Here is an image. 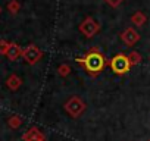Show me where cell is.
Wrapping results in <instances>:
<instances>
[{
    "instance_id": "obj_6",
    "label": "cell",
    "mask_w": 150,
    "mask_h": 141,
    "mask_svg": "<svg viewBox=\"0 0 150 141\" xmlns=\"http://www.w3.org/2000/svg\"><path fill=\"white\" fill-rule=\"evenodd\" d=\"M24 57L27 59V62L35 63V62L41 57V53H40V50H38L35 46H28V47L24 50Z\"/></svg>"
},
{
    "instance_id": "obj_2",
    "label": "cell",
    "mask_w": 150,
    "mask_h": 141,
    "mask_svg": "<svg viewBox=\"0 0 150 141\" xmlns=\"http://www.w3.org/2000/svg\"><path fill=\"white\" fill-rule=\"evenodd\" d=\"M83 62H84L86 68L88 70H91V72L93 70L97 72V70H100L103 68V65H105V60H103V57L99 53H90L86 59H83Z\"/></svg>"
},
{
    "instance_id": "obj_3",
    "label": "cell",
    "mask_w": 150,
    "mask_h": 141,
    "mask_svg": "<svg viewBox=\"0 0 150 141\" xmlns=\"http://www.w3.org/2000/svg\"><path fill=\"white\" fill-rule=\"evenodd\" d=\"M110 65H112V69L115 70L116 74H124V72H127L128 68H129V60H128V57L119 54V56L113 57Z\"/></svg>"
},
{
    "instance_id": "obj_1",
    "label": "cell",
    "mask_w": 150,
    "mask_h": 141,
    "mask_svg": "<svg viewBox=\"0 0 150 141\" xmlns=\"http://www.w3.org/2000/svg\"><path fill=\"white\" fill-rule=\"evenodd\" d=\"M65 110L72 116V118H78L84 110H86V103L78 99V97H72L65 103Z\"/></svg>"
},
{
    "instance_id": "obj_10",
    "label": "cell",
    "mask_w": 150,
    "mask_h": 141,
    "mask_svg": "<svg viewBox=\"0 0 150 141\" xmlns=\"http://www.w3.org/2000/svg\"><path fill=\"white\" fill-rule=\"evenodd\" d=\"M128 60H129V65H138L141 62V56L137 53V51H132L129 56H128Z\"/></svg>"
},
{
    "instance_id": "obj_13",
    "label": "cell",
    "mask_w": 150,
    "mask_h": 141,
    "mask_svg": "<svg viewBox=\"0 0 150 141\" xmlns=\"http://www.w3.org/2000/svg\"><path fill=\"white\" fill-rule=\"evenodd\" d=\"M106 2L110 5V6H113V8H116L118 5H121V2L122 0H106Z\"/></svg>"
},
{
    "instance_id": "obj_12",
    "label": "cell",
    "mask_w": 150,
    "mask_h": 141,
    "mask_svg": "<svg viewBox=\"0 0 150 141\" xmlns=\"http://www.w3.org/2000/svg\"><path fill=\"white\" fill-rule=\"evenodd\" d=\"M8 84H9L11 88H18L19 84H21V81H19V78H16V77H11L9 81H8Z\"/></svg>"
},
{
    "instance_id": "obj_9",
    "label": "cell",
    "mask_w": 150,
    "mask_h": 141,
    "mask_svg": "<svg viewBox=\"0 0 150 141\" xmlns=\"http://www.w3.org/2000/svg\"><path fill=\"white\" fill-rule=\"evenodd\" d=\"M19 54H21V50H19L18 46H9V49H8V56H9L12 60H15Z\"/></svg>"
},
{
    "instance_id": "obj_7",
    "label": "cell",
    "mask_w": 150,
    "mask_h": 141,
    "mask_svg": "<svg viewBox=\"0 0 150 141\" xmlns=\"http://www.w3.org/2000/svg\"><path fill=\"white\" fill-rule=\"evenodd\" d=\"M131 21L135 24V25H138V27H141V25H144V22H146V16L141 13V12H135L134 15H132V18H131Z\"/></svg>"
},
{
    "instance_id": "obj_11",
    "label": "cell",
    "mask_w": 150,
    "mask_h": 141,
    "mask_svg": "<svg viewBox=\"0 0 150 141\" xmlns=\"http://www.w3.org/2000/svg\"><path fill=\"white\" fill-rule=\"evenodd\" d=\"M57 70H59V75H62V77H66V75L71 72V68H69V65H60Z\"/></svg>"
},
{
    "instance_id": "obj_4",
    "label": "cell",
    "mask_w": 150,
    "mask_h": 141,
    "mask_svg": "<svg viewBox=\"0 0 150 141\" xmlns=\"http://www.w3.org/2000/svg\"><path fill=\"white\" fill-rule=\"evenodd\" d=\"M80 30H81V32H83L86 37H91L93 34H96V32L99 31V25H97L91 18H87V19L81 24Z\"/></svg>"
},
{
    "instance_id": "obj_8",
    "label": "cell",
    "mask_w": 150,
    "mask_h": 141,
    "mask_svg": "<svg viewBox=\"0 0 150 141\" xmlns=\"http://www.w3.org/2000/svg\"><path fill=\"white\" fill-rule=\"evenodd\" d=\"M27 140H28V141H44L43 135H41L37 129H31L30 134L27 135Z\"/></svg>"
},
{
    "instance_id": "obj_5",
    "label": "cell",
    "mask_w": 150,
    "mask_h": 141,
    "mask_svg": "<svg viewBox=\"0 0 150 141\" xmlns=\"http://www.w3.org/2000/svg\"><path fill=\"white\" fill-rule=\"evenodd\" d=\"M121 38H122V41H124L125 44H128V46H132V44H135V43L138 41L140 35H138V32H137L135 30H132V28H128V30H125V31L121 34Z\"/></svg>"
},
{
    "instance_id": "obj_14",
    "label": "cell",
    "mask_w": 150,
    "mask_h": 141,
    "mask_svg": "<svg viewBox=\"0 0 150 141\" xmlns=\"http://www.w3.org/2000/svg\"><path fill=\"white\" fill-rule=\"evenodd\" d=\"M147 141H150V138H149V140H147Z\"/></svg>"
}]
</instances>
